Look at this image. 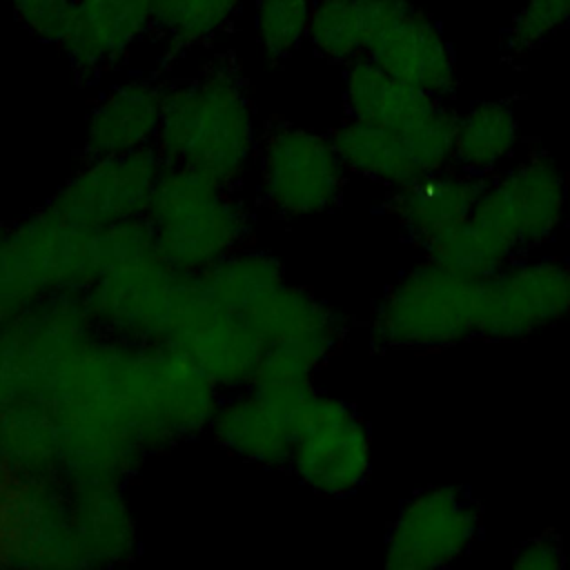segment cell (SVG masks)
<instances>
[{"label":"cell","mask_w":570,"mask_h":570,"mask_svg":"<svg viewBox=\"0 0 570 570\" xmlns=\"http://www.w3.org/2000/svg\"><path fill=\"white\" fill-rule=\"evenodd\" d=\"M4 552L22 566H80L69 521L67 483L24 476L4 508Z\"/></svg>","instance_id":"cell-18"},{"label":"cell","mask_w":570,"mask_h":570,"mask_svg":"<svg viewBox=\"0 0 570 570\" xmlns=\"http://www.w3.org/2000/svg\"><path fill=\"white\" fill-rule=\"evenodd\" d=\"M207 432L223 450L243 461L272 470L287 468L294 441L292 423L252 387L225 392Z\"/></svg>","instance_id":"cell-22"},{"label":"cell","mask_w":570,"mask_h":570,"mask_svg":"<svg viewBox=\"0 0 570 570\" xmlns=\"http://www.w3.org/2000/svg\"><path fill=\"white\" fill-rule=\"evenodd\" d=\"M285 281L283 263L276 254L256 247H238L205 272L191 276L196 292L229 312L245 314L261 296Z\"/></svg>","instance_id":"cell-26"},{"label":"cell","mask_w":570,"mask_h":570,"mask_svg":"<svg viewBox=\"0 0 570 570\" xmlns=\"http://www.w3.org/2000/svg\"><path fill=\"white\" fill-rule=\"evenodd\" d=\"M261 343L283 350L318 370L347 334V318L327 301L301 285L281 283L247 312Z\"/></svg>","instance_id":"cell-16"},{"label":"cell","mask_w":570,"mask_h":570,"mask_svg":"<svg viewBox=\"0 0 570 570\" xmlns=\"http://www.w3.org/2000/svg\"><path fill=\"white\" fill-rule=\"evenodd\" d=\"M142 354L151 405L169 445L207 432L223 392L167 341L142 345Z\"/></svg>","instance_id":"cell-20"},{"label":"cell","mask_w":570,"mask_h":570,"mask_svg":"<svg viewBox=\"0 0 570 570\" xmlns=\"http://www.w3.org/2000/svg\"><path fill=\"white\" fill-rule=\"evenodd\" d=\"M570 316V263L519 254L497 274L479 281L476 336L523 341Z\"/></svg>","instance_id":"cell-12"},{"label":"cell","mask_w":570,"mask_h":570,"mask_svg":"<svg viewBox=\"0 0 570 570\" xmlns=\"http://www.w3.org/2000/svg\"><path fill=\"white\" fill-rule=\"evenodd\" d=\"M485 180L456 165H448L390 189L385 209L410 240L428 247L472 216Z\"/></svg>","instance_id":"cell-19"},{"label":"cell","mask_w":570,"mask_h":570,"mask_svg":"<svg viewBox=\"0 0 570 570\" xmlns=\"http://www.w3.org/2000/svg\"><path fill=\"white\" fill-rule=\"evenodd\" d=\"M341 96L350 118L399 134L423 174L452 165L459 111L450 100L396 80L365 56L343 67Z\"/></svg>","instance_id":"cell-7"},{"label":"cell","mask_w":570,"mask_h":570,"mask_svg":"<svg viewBox=\"0 0 570 570\" xmlns=\"http://www.w3.org/2000/svg\"><path fill=\"white\" fill-rule=\"evenodd\" d=\"M65 481V479H62ZM80 566H109L136 554V521L116 481H65Z\"/></svg>","instance_id":"cell-21"},{"label":"cell","mask_w":570,"mask_h":570,"mask_svg":"<svg viewBox=\"0 0 570 570\" xmlns=\"http://www.w3.org/2000/svg\"><path fill=\"white\" fill-rule=\"evenodd\" d=\"M163 158L154 147L122 156H85V163L47 200L69 223L102 232L147 212Z\"/></svg>","instance_id":"cell-13"},{"label":"cell","mask_w":570,"mask_h":570,"mask_svg":"<svg viewBox=\"0 0 570 570\" xmlns=\"http://www.w3.org/2000/svg\"><path fill=\"white\" fill-rule=\"evenodd\" d=\"M566 207L568 187L557 160L546 151H528L488 176L472 216L519 254H530L561 232Z\"/></svg>","instance_id":"cell-11"},{"label":"cell","mask_w":570,"mask_h":570,"mask_svg":"<svg viewBox=\"0 0 570 570\" xmlns=\"http://www.w3.org/2000/svg\"><path fill=\"white\" fill-rule=\"evenodd\" d=\"M167 343L178 347L223 394L247 387L265 352L245 314L205 301L191 276Z\"/></svg>","instance_id":"cell-14"},{"label":"cell","mask_w":570,"mask_h":570,"mask_svg":"<svg viewBox=\"0 0 570 570\" xmlns=\"http://www.w3.org/2000/svg\"><path fill=\"white\" fill-rule=\"evenodd\" d=\"M423 249L430 261L470 281H483L519 256L501 234L476 216H470Z\"/></svg>","instance_id":"cell-27"},{"label":"cell","mask_w":570,"mask_h":570,"mask_svg":"<svg viewBox=\"0 0 570 570\" xmlns=\"http://www.w3.org/2000/svg\"><path fill=\"white\" fill-rule=\"evenodd\" d=\"M158 254L180 274L196 276L243 247L256 205L240 187L178 163H163L145 212Z\"/></svg>","instance_id":"cell-3"},{"label":"cell","mask_w":570,"mask_h":570,"mask_svg":"<svg viewBox=\"0 0 570 570\" xmlns=\"http://www.w3.org/2000/svg\"><path fill=\"white\" fill-rule=\"evenodd\" d=\"M151 38V0H76L58 49L82 82H100Z\"/></svg>","instance_id":"cell-15"},{"label":"cell","mask_w":570,"mask_h":570,"mask_svg":"<svg viewBox=\"0 0 570 570\" xmlns=\"http://www.w3.org/2000/svg\"><path fill=\"white\" fill-rule=\"evenodd\" d=\"M263 127L245 73L227 51L165 85L154 149L163 163L194 167L225 187H243L254 174Z\"/></svg>","instance_id":"cell-1"},{"label":"cell","mask_w":570,"mask_h":570,"mask_svg":"<svg viewBox=\"0 0 570 570\" xmlns=\"http://www.w3.org/2000/svg\"><path fill=\"white\" fill-rule=\"evenodd\" d=\"M483 534L479 501L456 483H434L410 494L383 541L387 570H441L465 559Z\"/></svg>","instance_id":"cell-9"},{"label":"cell","mask_w":570,"mask_h":570,"mask_svg":"<svg viewBox=\"0 0 570 570\" xmlns=\"http://www.w3.org/2000/svg\"><path fill=\"white\" fill-rule=\"evenodd\" d=\"M568 22L570 0H523L505 27L503 49L512 58L528 56L559 33Z\"/></svg>","instance_id":"cell-31"},{"label":"cell","mask_w":570,"mask_h":570,"mask_svg":"<svg viewBox=\"0 0 570 570\" xmlns=\"http://www.w3.org/2000/svg\"><path fill=\"white\" fill-rule=\"evenodd\" d=\"M167 80L160 73L131 71L116 76L91 105L85 129V156H122L154 147Z\"/></svg>","instance_id":"cell-17"},{"label":"cell","mask_w":570,"mask_h":570,"mask_svg":"<svg viewBox=\"0 0 570 570\" xmlns=\"http://www.w3.org/2000/svg\"><path fill=\"white\" fill-rule=\"evenodd\" d=\"M314 367L283 350L267 347L252 374V387L267 405L292 419L296 410L314 394Z\"/></svg>","instance_id":"cell-30"},{"label":"cell","mask_w":570,"mask_h":570,"mask_svg":"<svg viewBox=\"0 0 570 570\" xmlns=\"http://www.w3.org/2000/svg\"><path fill=\"white\" fill-rule=\"evenodd\" d=\"M247 0H151L154 58L171 67L209 49L243 13Z\"/></svg>","instance_id":"cell-23"},{"label":"cell","mask_w":570,"mask_h":570,"mask_svg":"<svg viewBox=\"0 0 570 570\" xmlns=\"http://www.w3.org/2000/svg\"><path fill=\"white\" fill-rule=\"evenodd\" d=\"M18 24L36 40L60 45L76 16V0H9Z\"/></svg>","instance_id":"cell-32"},{"label":"cell","mask_w":570,"mask_h":570,"mask_svg":"<svg viewBox=\"0 0 570 570\" xmlns=\"http://www.w3.org/2000/svg\"><path fill=\"white\" fill-rule=\"evenodd\" d=\"M330 136L350 176L381 185L387 191L423 176L407 142L385 127L347 116Z\"/></svg>","instance_id":"cell-25"},{"label":"cell","mask_w":570,"mask_h":570,"mask_svg":"<svg viewBox=\"0 0 570 570\" xmlns=\"http://www.w3.org/2000/svg\"><path fill=\"white\" fill-rule=\"evenodd\" d=\"M566 563V548L554 532H541L525 539L510 557L514 570H561Z\"/></svg>","instance_id":"cell-33"},{"label":"cell","mask_w":570,"mask_h":570,"mask_svg":"<svg viewBox=\"0 0 570 570\" xmlns=\"http://www.w3.org/2000/svg\"><path fill=\"white\" fill-rule=\"evenodd\" d=\"M100 249V274L82 294L96 332L129 345L165 343L189 276L158 254L145 216L102 229Z\"/></svg>","instance_id":"cell-2"},{"label":"cell","mask_w":570,"mask_h":570,"mask_svg":"<svg viewBox=\"0 0 570 570\" xmlns=\"http://www.w3.org/2000/svg\"><path fill=\"white\" fill-rule=\"evenodd\" d=\"M287 470L301 485L325 497H350L365 485L374 445L367 423L341 396L314 390L296 410Z\"/></svg>","instance_id":"cell-8"},{"label":"cell","mask_w":570,"mask_h":570,"mask_svg":"<svg viewBox=\"0 0 570 570\" xmlns=\"http://www.w3.org/2000/svg\"><path fill=\"white\" fill-rule=\"evenodd\" d=\"M100 267V232L69 223L49 203L13 223H2L0 330L53 296H82Z\"/></svg>","instance_id":"cell-4"},{"label":"cell","mask_w":570,"mask_h":570,"mask_svg":"<svg viewBox=\"0 0 570 570\" xmlns=\"http://www.w3.org/2000/svg\"><path fill=\"white\" fill-rule=\"evenodd\" d=\"M252 178L261 207L281 220H301L332 212L350 174L330 134L276 120L261 131Z\"/></svg>","instance_id":"cell-6"},{"label":"cell","mask_w":570,"mask_h":570,"mask_svg":"<svg viewBox=\"0 0 570 570\" xmlns=\"http://www.w3.org/2000/svg\"><path fill=\"white\" fill-rule=\"evenodd\" d=\"M479 281L423 256L374 303L367 338L379 350H443L476 336Z\"/></svg>","instance_id":"cell-5"},{"label":"cell","mask_w":570,"mask_h":570,"mask_svg":"<svg viewBox=\"0 0 570 570\" xmlns=\"http://www.w3.org/2000/svg\"><path fill=\"white\" fill-rule=\"evenodd\" d=\"M365 58L401 82L450 100L459 85L456 58L441 24L414 0H358Z\"/></svg>","instance_id":"cell-10"},{"label":"cell","mask_w":570,"mask_h":570,"mask_svg":"<svg viewBox=\"0 0 570 570\" xmlns=\"http://www.w3.org/2000/svg\"><path fill=\"white\" fill-rule=\"evenodd\" d=\"M521 147V120L510 100L483 98L459 111L452 165L492 176L510 165Z\"/></svg>","instance_id":"cell-24"},{"label":"cell","mask_w":570,"mask_h":570,"mask_svg":"<svg viewBox=\"0 0 570 570\" xmlns=\"http://www.w3.org/2000/svg\"><path fill=\"white\" fill-rule=\"evenodd\" d=\"M307 45L318 58L341 67L363 58L367 36L358 0H314Z\"/></svg>","instance_id":"cell-28"},{"label":"cell","mask_w":570,"mask_h":570,"mask_svg":"<svg viewBox=\"0 0 570 570\" xmlns=\"http://www.w3.org/2000/svg\"><path fill=\"white\" fill-rule=\"evenodd\" d=\"M314 0H252V31L261 58L276 67L305 42Z\"/></svg>","instance_id":"cell-29"}]
</instances>
